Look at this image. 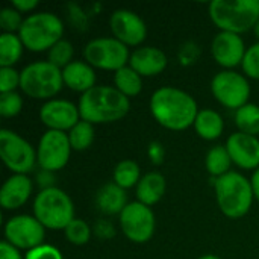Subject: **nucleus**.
Wrapping results in <instances>:
<instances>
[{
    "label": "nucleus",
    "instance_id": "1",
    "mask_svg": "<svg viewBox=\"0 0 259 259\" xmlns=\"http://www.w3.org/2000/svg\"><path fill=\"white\" fill-rule=\"evenodd\" d=\"M150 112L162 127L185 131L194 124L199 109L194 97L188 93L173 87H162L150 97Z\"/></svg>",
    "mask_w": 259,
    "mask_h": 259
},
{
    "label": "nucleus",
    "instance_id": "2",
    "mask_svg": "<svg viewBox=\"0 0 259 259\" xmlns=\"http://www.w3.org/2000/svg\"><path fill=\"white\" fill-rule=\"evenodd\" d=\"M80 120L91 124H105L121 120L131 109L129 99L115 87L96 85L79 99Z\"/></svg>",
    "mask_w": 259,
    "mask_h": 259
},
{
    "label": "nucleus",
    "instance_id": "3",
    "mask_svg": "<svg viewBox=\"0 0 259 259\" xmlns=\"http://www.w3.org/2000/svg\"><path fill=\"white\" fill-rule=\"evenodd\" d=\"M215 197L220 211L232 220L244 217L253 203L252 182L238 171H229L228 175L215 179Z\"/></svg>",
    "mask_w": 259,
    "mask_h": 259
},
{
    "label": "nucleus",
    "instance_id": "4",
    "mask_svg": "<svg viewBox=\"0 0 259 259\" xmlns=\"http://www.w3.org/2000/svg\"><path fill=\"white\" fill-rule=\"evenodd\" d=\"M209 17L222 32L243 33L255 27L259 20V0H214Z\"/></svg>",
    "mask_w": 259,
    "mask_h": 259
},
{
    "label": "nucleus",
    "instance_id": "5",
    "mask_svg": "<svg viewBox=\"0 0 259 259\" xmlns=\"http://www.w3.org/2000/svg\"><path fill=\"white\" fill-rule=\"evenodd\" d=\"M33 217L46 229H65L74 220L73 200L61 188H42L33 202Z\"/></svg>",
    "mask_w": 259,
    "mask_h": 259
},
{
    "label": "nucleus",
    "instance_id": "6",
    "mask_svg": "<svg viewBox=\"0 0 259 259\" xmlns=\"http://www.w3.org/2000/svg\"><path fill=\"white\" fill-rule=\"evenodd\" d=\"M64 24L61 18L52 12H36L24 18L18 36L23 46L30 52L50 50L62 39Z\"/></svg>",
    "mask_w": 259,
    "mask_h": 259
},
{
    "label": "nucleus",
    "instance_id": "7",
    "mask_svg": "<svg viewBox=\"0 0 259 259\" xmlns=\"http://www.w3.org/2000/svg\"><path fill=\"white\" fill-rule=\"evenodd\" d=\"M20 88L32 99L52 100L64 87L62 70L49 61H38L29 64L20 71Z\"/></svg>",
    "mask_w": 259,
    "mask_h": 259
},
{
    "label": "nucleus",
    "instance_id": "8",
    "mask_svg": "<svg viewBox=\"0 0 259 259\" xmlns=\"http://www.w3.org/2000/svg\"><path fill=\"white\" fill-rule=\"evenodd\" d=\"M85 62L100 70L118 71L131 59L129 49L115 38H96L83 47Z\"/></svg>",
    "mask_w": 259,
    "mask_h": 259
},
{
    "label": "nucleus",
    "instance_id": "9",
    "mask_svg": "<svg viewBox=\"0 0 259 259\" xmlns=\"http://www.w3.org/2000/svg\"><path fill=\"white\" fill-rule=\"evenodd\" d=\"M0 156L14 175L30 173L38 162L36 152L30 143L8 129L0 131Z\"/></svg>",
    "mask_w": 259,
    "mask_h": 259
},
{
    "label": "nucleus",
    "instance_id": "10",
    "mask_svg": "<svg viewBox=\"0 0 259 259\" xmlns=\"http://www.w3.org/2000/svg\"><path fill=\"white\" fill-rule=\"evenodd\" d=\"M211 91L215 100L228 109L238 111L250 97V85L247 79L232 70H223L212 77Z\"/></svg>",
    "mask_w": 259,
    "mask_h": 259
},
{
    "label": "nucleus",
    "instance_id": "11",
    "mask_svg": "<svg viewBox=\"0 0 259 259\" xmlns=\"http://www.w3.org/2000/svg\"><path fill=\"white\" fill-rule=\"evenodd\" d=\"M120 226L127 240L143 244L153 237L156 219L150 206L140 202H131L120 214Z\"/></svg>",
    "mask_w": 259,
    "mask_h": 259
},
{
    "label": "nucleus",
    "instance_id": "12",
    "mask_svg": "<svg viewBox=\"0 0 259 259\" xmlns=\"http://www.w3.org/2000/svg\"><path fill=\"white\" fill-rule=\"evenodd\" d=\"M71 150L73 149L68 140V134L59 131H47L38 144V165L49 173L58 171L67 165Z\"/></svg>",
    "mask_w": 259,
    "mask_h": 259
},
{
    "label": "nucleus",
    "instance_id": "13",
    "mask_svg": "<svg viewBox=\"0 0 259 259\" xmlns=\"http://www.w3.org/2000/svg\"><path fill=\"white\" fill-rule=\"evenodd\" d=\"M46 228L32 215H15L5 225V240L14 247L32 250L44 244Z\"/></svg>",
    "mask_w": 259,
    "mask_h": 259
},
{
    "label": "nucleus",
    "instance_id": "14",
    "mask_svg": "<svg viewBox=\"0 0 259 259\" xmlns=\"http://www.w3.org/2000/svg\"><path fill=\"white\" fill-rule=\"evenodd\" d=\"M109 27L114 38L124 46H140L147 36V26L144 20L129 9H117L111 14Z\"/></svg>",
    "mask_w": 259,
    "mask_h": 259
},
{
    "label": "nucleus",
    "instance_id": "15",
    "mask_svg": "<svg viewBox=\"0 0 259 259\" xmlns=\"http://www.w3.org/2000/svg\"><path fill=\"white\" fill-rule=\"evenodd\" d=\"M39 118L49 131L70 132L80 121V114L74 103L62 99H52L41 106Z\"/></svg>",
    "mask_w": 259,
    "mask_h": 259
},
{
    "label": "nucleus",
    "instance_id": "16",
    "mask_svg": "<svg viewBox=\"0 0 259 259\" xmlns=\"http://www.w3.org/2000/svg\"><path fill=\"white\" fill-rule=\"evenodd\" d=\"M246 50L243 38L231 32L217 33L211 44V53L215 62L225 68H234L243 64Z\"/></svg>",
    "mask_w": 259,
    "mask_h": 259
},
{
    "label": "nucleus",
    "instance_id": "17",
    "mask_svg": "<svg viewBox=\"0 0 259 259\" xmlns=\"http://www.w3.org/2000/svg\"><path fill=\"white\" fill-rule=\"evenodd\" d=\"M226 149L234 164L244 170L259 168V140L256 137L237 132L226 141Z\"/></svg>",
    "mask_w": 259,
    "mask_h": 259
},
{
    "label": "nucleus",
    "instance_id": "18",
    "mask_svg": "<svg viewBox=\"0 0 259 259\" xmlns=\"http://www.w3.org/2000/svg\"><path fill=\"white\" fill-rule=\"evenodd\" d=\"M33 190L32 181L27 175H12L0 190V205L5 211L21 208L30 197Z\"/></svg>",
    "mask_w": 259,
    "mask_h": 259
},
{
    "label": "nucleus",
    "instance_id": "19",
    "mask_svg": "<svg viewBox=\"0 0 259 259\" xmlns=\"http://www.w3.org/2000/svg\"><path fill=\"white\" fill-rule=\"evenodd\" d=\"M168 59L161 49L156 47H140L134 50L129 59V67H132L141 77L158 76L167 68Z\"/></svg>",
    "mask_w": 259,
    "mask_h": 259
},
{
    "label": "nucleus",
    "instance_id": "20",
    "mask_svg": "<svg viewBox=\"0 0 259 259\" xmlns=\"http://www.w3.org/2000/svg\"><path fill=\"white\" fill-rule=\"evenodd\" d=\"M64 85L77 93H87L96 87V71L85 61H73L62 70Z\"/></svg>",
    "mask_w": 259,
    "mask_h": 259
},
{
    "label": "nucleus",
    "instance_id": "21",
    "mask_svg": "<svg viewBox=\"0 0 259 259\" xmlns=\"http://www.w3.org/2000/svg\"><path fill=\"white\" fill-rule=\"evenodd\" d=\"M165 178L158 171H150L141 178L137 185V199L140 203L146 206H152L158 203L165 194Z\"/></svg>",
    "mask_w": 259,
    "mask_h": 259
},
{
    "label": "nucleus",
    "instance_id": "22",
    "mask_svg": "<svg viewBox=\"0 0 259 259\" xmlns=\"http://www.w3.org/2000/svg\"><path fill=\"white\" fill-rule=\"evenodd\" d=\"M96 203H97V208L106 215L121 214V211L127 205L126 190L120 188L114 182H109L99 190L96 196Z\"/></svg>",
    "mask_w": 259,
    "mask_h": 259
},
{
    "label": "nucleus",
    "instance_id": "23",
    "mask_svg": "<svg viewBox=\"0 0 259 259\" xmlns=\"http://www.w3.org/2000/svg\"><path fill=\"white\" fill-rule=\"evenodd\" d=\"M194 129L200 138H203L206 141H214L223 134L225 121L217 111L202 109V111H199V114L196 117Z\"/></svg>",
    "mask_w": 259,
    "mask_h": 259
},
{
    "label": "nucleus",
    "instance_id": "24",
    "mask_svg": "<svg viewBox=\"0 0 259 259\" xmlns=\"http://www.w3.org/2000/svg\"><path fill=\"white\" fill-rule=\"evenodd\" d=\"M114 83L115 88L124 94L127 99L135 97L143 90V77L132 68V67H123L114 74Z\"/></svg>",
    "mask_w": 259,
    "mask_h": 259
},
{
    "label": "nucleus",
    "instance_id": "25",
    "mask_svg": "<svg viewBox=\"0 0 259 259\" xmlns=\"http://www.w3.org/2000/svg\"><path fill=\"white\" fill-rule=\"evenodd\" d=\"M23 42L15 33L0 35V67H12L23 55Z\"/></svg>",
    "mask_w": 259,
    "mask_h": 259
},
{
    "label": "nucleus",
    "instance_id": "26",
    "mask_svg": "<svg viewBox=\"0 0 259 259\" xmlns=\"http://www.w3.org/2000/svg\"><path fill=\"white\" fill-rule=\"evenodd\" d=\"M206 170L211 176H214L215 179L228 175L231 170V164H232V159H231V155L226 149V146H214L208 155H206Z\"/></svg>",
    "mask_w": 259,
    "mask_h": 259
},
{
    "label": "nucleus",
    "instance_id": "27",
    "mask_svg": "<svg viewBox=\"0 0 259 259\" xmlns=\"http://www.w3.org/2000/svg\"><path fill=\"white\" fill-rule=\"evenodd\" d=\"M141 181L140 165L132 159L120 161L114 168V184H117L123 190H129Z\"/></svg>",
    "mask_w": 259,
    "mask_h": 259
},
{
    "label": "nucleus",
    "instance_id": "28",
    "mask_svg": "<svg viewBox=\"0 0 259 259\" xmlns=\"http://www.w3.org/2000/svg\"><path fill=\"white\" fill-rule=\"evenodd\" d=\"M235 124L240 132L256 137L259 134V106L255 103H247L238 111H235Z\"/></svg>",
    "mask_w": 259,
    "mask_h": 259
},
{
    "label": "nucleus",
    "instance_id": "29",
    "mask_svg": "<svg viewBox=\"0 0 259 259\" xmlns=\"http://www.w3.org/2000/svg\"><path fill=\"white\" fill-rule=\"evenodd\" d=\"M94 124L80 120L70 132H68V140L71 144L73 150L82 152L87 150L93 143H94Z\"/></svg>",
    "mask_w": 259,
    "mask_h": 259
},
{
    "label": "nucleus",
    "instance_id": "30",
    "mask_svg": "<svg viewBox=\"0 0 259 259\" xmlns=\"http://www.w3.org/2000/svg\"><path fill=\"white\" fill-rule=\"evenodd\" d=\"M73 55H74V49L73 44L67 39H61L59 42H56L50 50H49V56L47 61L50 64H53L58 68H65L68 64H71L73 61Z\"/></svg>",
    "mask_w": 259,
    "mask_h": 259
},
{
    "label": "nucleus",
    "instance_id": "31",
    "mask_svg": "<svg viewBox=\"0 0 259 259\" xmlns=\"http://www.w3.org/2000/svg\"><path fill=\"white\" fill-rule=\"evenodd\" d=\"M65 238L74 246H83L91 238V228L80 219H74L65 229Z\"/></svg>",
    "mask_w": 259,
    "mask_h": 259
},
{
    "label": "nucleus",
    "instance_id": "32",
    "mask_svg": "<svg viewBox=\"0 0 259 259\" xmlns=\"http://www.w3.org/2000/svg\"><path fill=\"white\" fill-rule=\"evenodd\" d=\"M23 109V97L17 93H5L0 94V115L5 118L15 117Z\"/></svg>",
    "mask_w": 259,
    "mask_h": 259
},
{
    "label": "nucleus",
    "instance_id": "33",
    "mask_svg": "<svg viewBox=\"0 0 259 259\" xmlns=\"http://www.w3.org/2000/svg\"><path fill=\"white\" fill-rule=\"evenodd\" d=\"M23 21L24 20H23L21 14L17 9H14L12 6L3 8L0 11V27H2L3 33H14L15 30L18 32Z\"/></svg>",
    "mask_w": 259,
    "mask_h": 259
},
{
    "label": "nucleus",
    "instance_id": "34",
    "mask_svg": "<svg viewBox=\"0 0 259 259\" xmlns=\"http://www.w3.org/2000/svg\"><path fill=\"white\" fill-rule=\"evenodd\" d=\"M241 65H243V71L249 77L259 80V41L246 50Z\"/></svg>",
    "mask_w": 259,
    "mask_h": 259
},
{
    "label": "nucleus",
    "instance_id": "35",
    "mask_svg": "<svg viewBox=\"0 0 259 259\" xmlns=\"http://www.w3.org/2000/svg\"><path fill=\"white\" fill-rule=\"evenodd\" d=\"M20 71L14 67H0V94L12 93L20 87Z\"/></svg>",
    "mask_w": 259,
    "mask_h": 259
},
{
    "label": "nucleus",
    "instance_id": "36",
    "mask_svg": "<svg viewBox=\"0 0 259 259\" xmlns=\"http://www.w3.org/2000/svg\"><path fill=\"white\" fill-rule=\"evenodd\" d=\"M24 259H64L62 253L50 244H41L26 253Z\"/></svg>",
    "mask_w": 259,
    "mask_h": 259
},
{
    "label": "nucleus",
    "instance_id": "37",
    "mask_svg": "<svg viewBox=\"0 0 259 259\" xmlns=\"http://www.w3.org/2000/svg\"><path fill=\"white\" fill-rule=\"evenodd\" d=\"M0 259H23V256L17 247H14L11 243L3 240L0 243Z\"/></svg>",
    "mask_w": 259,
    "mask_h": 259
},
{
    "label": "nucleus",
    "instance_id": "38",
    "mask_svg": "<svg viewBox=\"0 0 259 259\" xmlns=\"http://www.w3.org/2000/svg\"><path fill=\"white\" fill-rule=\"evenodd\" d=\"M38 6V0H12V8L21 12H30Z\"/></svg>",
    "mask_w": 259,
    "mask_h": 259
},
{
    "label": "nucleus",
    "instance_id": "39",
    "mask_svg": "<svg viewBox=\"0 0 259 259\" xmlns=\"http://www.w3.org/2000/svg\"><path fill=\"white\" fill-rule=\"evenodd\" d=\"M114 234H115V231H114V228H112L111 223H108V222H99L96 225V235H99L102 238H109V237H114Z\"/></svg>",
    "mask_w": 259,
    "mask_h": 259
},
{
    "label": "nucleus",
    "instance_id": "40",
    "mask_svg": "<svg viewBox=\"0 0 259 259\" xmlns=\"http://www.w3.org/2000/svg\"><path fill=\"white\" fill-rule=\"evenodd\" d=\"M149 155H150V158H152V161L155 164H159L162 161V156H164V150H162L161 144L159 143H152V146L149 149Z\"/></svg>",
    "mask_w": 259,
    "mask_h": 259
},
{
    "label": "nucleus",
    "instance_id": "41",
    "mask_svg": "<svg viewBox=\"0 0 259 259\" xmlns=\"http://www.w3.org/2000/svg\"><path fill=\"white\" fill-rule=\"evenodd\" d=\"M250 182H252L253 194H255L256 200H258V202H259V168H258V170H255V173H253V176H252Z\"/></svg>",
    "mask_w": 259,
    "mask_h": 259
},
{
    "label": "nucleus",
    "instance_id": "42",
    "mask_svg": "<svg viewBox=\"0 0 259 259\" xmlns=\"http://www.w3.org/2000/svg\"><path fill=\"white\" fill-rule=\"evenodd\" d=\"M253 32H255V36L259 39V20H258V23L255 24V27H253Z\"/></svg>",
    "mask_w": 259,
    "mask_h": 259
},
{
    "label": "nucleus",
    "instance_id": "43",
    "mask_svg": "<svg viewBox=\"0 0 259 259\" xmlns=\"http://www.w3.org/2000/svg\"><path fill=\"white\" fill-rule=\"evenodd\" d=\"M199 259H222L219 258V256H215V255H205V256H202V258Z\"/></svg>",
    "mask_w": 259,
    "mask_h": 259
}]
</instances>
